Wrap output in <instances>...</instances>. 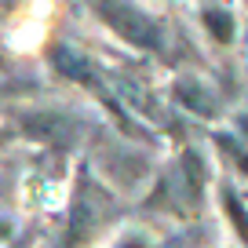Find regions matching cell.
<instances>
[{"label":"cell","instance_id":"obj_1","mask_svg":"<svg viewBox=\"0 0 248 248\" xmlns=\"http://www.w3.org/2000/svg\"><path fill=\"white\" fill-rule=\"evenodd\" d=\"M121 219V197L92 171V164L80 161L73 175V194H70V212L62 226L59 248H92L109 226Z\"/></svg>","mask_w":248,"mask_h":248},{"label":"cell","instance_id":"obj_2","mask_svg":"<svg viewBox=\"0 0 248 248\" xmlns=\"http://www.w3.org/2000/svg\"><path fill=\"white\" fill-rule=\"evenodd\" d=\"M204 190H208V161H204L201 150L183 146L175 161L164 164V171L157 175V183L146 194L142 208L190 223L204 208Z\"/></svg>","mask_w":248,"mask_h":248},{"label":"cell","instance_id":"obj_3","mask_svg":"<svg viewBox=\"0 0 248 248\" xmlns=\"http://www.w3.org/2000/svg\"><path fill=\"white\" fill-rule=\"evenodd\" d=\"M47 59H51V66L59 70V77H66V80H73L77 88H84V92L109 113V121H113L128 139H146L150 142L146 124L121 102V95L113 92V84H109L106 70H102L99 62H92L88 55H80L77 47H70V44H51V55H47Z\"/></svg>","mask_w":248,"mask_h":248},{"label":"cell","instance_id":"obj_4","mask_svg":"<svg viewBox=\"0 0 248 248\" xmlns=\"http://www.w3.org/2000/svg\"><path fill=\"white\" fill-rule=\"evenodd\" d=\"M92 11L99 15V22L106 30H113L135 51L146 55H164L168 51V30L157 15H150L146 8L132 4V0H92Z\"/></svg>","mask_w":248,"mask_h":248},{"label":"cell","instance_id":"obj_5","mask_svg":"<svg viewBox=\"0 0 248 248\" xmlns=\"http://www.w3.org/2000/svg\"><path fill=\"white\" fill-rule=\"evenodd\" d=\"M15 135H26V139L40 142V146L62 150V146H70V142H73L77 132H73V124L66 121L62 113H26L22 121H18Z\"/></svg>","mask_w":248,"mask_h":248},{"label":"cell","instance_id":"obj_6","mask_svg":"<svg viewBox=\"0 0 248 248\" xmlns=\"http://www.w3.org/2000/svg\"><path fill=\"white\" fill-rule=\"evenodd\" d=\"M171 102L183 106V109H190V113L201 117V121H212V117L219 113L216 92H212L201 77H179L175 84H171Z\"/></svg>","mask_w":248,"mask_h":248},{"label":"cell","instance_id":"obj_7","mask_svg":"<svg viewBox=\"0 0 248 248\" xmlns=\"http://www.w3.org/2000/svg\"><path fill=\"white\" fill-rule=\"evenodd\" d=\"M201 26L208 30V37L216 40V44H233V37H237V22H233V11L223 8V4H208V8H201Z\"/></svg>","mask_w":248,"mask_h":248},{"label":"cell","instance_id":"obj_8","mask_svg":"<svg viewBox=\"0 0 248 248\" xmlns=\"http://www.w3.org/2000/svg\"><path fill=\"white\" fill-rule=\"evenodd\" d=\"M219 208L230 219V230L237 233L241 245H248V208L241 201V194L233 190V183H219Z\"/></svg>","mask_w":248,"mask_h":248},{"label":"cell","instance_id":"obj_9","mask_svg":"<svg viewBox=\"0 0 248 248\" xmlns=\"http://www.w3.org/2000/svg\"><path fill=\"white\" fill-rule=\"evenodd\" d=\"M216 146L223 150V157L230 164H237V171H245L248 175V146H245V139L241 135H233V132H216Z\"/></svg>","mask_w":248,"mask_h":248},{"label":"cell","instance_id":"obj_10","mask_svg":"<svg viewBox=\"0 0 248 248\" xmlns=\"http://www.w3.org/2000/svg\"><path fill=\"white\" fill-rule=\"evenodd\" d=\"M109 248H154V241H150L146 230H124Z\"/></svg>","mask_w":248,"mask_h":248},{"label":"cell","instance_id":"obj_11","mask_svg":"<svg viewBox=\"0 0 248 248\" xmlns=\"http://www.w3.org/2000/svg\"><path fill=\"white\" fill-rule=\"evenodd\" d=\"M4 248H33V233L26 230L22 237H15V241H11V245H4Z\"/></svg>","mask_w":248,"mask_h":248},{"label":"cell","instance_id":"obj_12","mask_svg":"<svg viewBox=\"0 0 248 248\" xmlns=\"http://www.w3.org/2000/svg\"><path fill=\"white\" fill-rule=\"evenodd\" d=\"M11 139H15V128H8V124H0V150L8 146Z\"/></svg>","mask_w":248,"mask_h":248},{"label":"cell","instance_id":"obj_13","mask_svg":"<svg viewBox=\"0 0 248 248\" xmlns=\"http://www.w3.org/2000/svg\"><path fill=\"white\" fill-rule=\"evenodd\" d=\"M8 70V55H4V47H0V73Z\"/></svg>","mask_w":248,"mask_h":248}]
</instances>
